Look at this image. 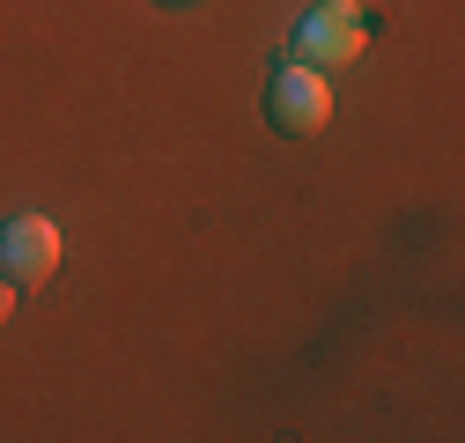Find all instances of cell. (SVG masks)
<instances>
[{
	"instance_id": "5b68a950",
	"label": "cell",
	"mask_w": 465,
	"mask_h": 443,
	"mask_svg": "<svg viewBox=\"0 0 465 443\" xmlns=\"http://www.w3.org/2000/svg\"><path fill=\"white\" fill-rule=\"evenodd\" d=\"M163 8H185V0H163Z\"/></svg>"
},
{
	"instance_id": "3957f363",
	"label": "cell",
	"mask_w": 465,
	"mask_h": 443,
	"mask_svg": "<svg viewBox=\"0 0 465 443\" xmlns=\"http://www.w3.org/2000/svg\"><path fill=\"white\" fill-rule=\"evenodd\" d=\"M60 273V222L52 214H8L0 222V281L37 289Z\"/></svg>"
},
{
	"instance_id": "7a4b0ae2",
	"label": "cell",
	"mask_w": 465,
	"mask_h": 443,
	"mask_svg": "<svg viewBox=\"0 0 465 443\" xmlns=\"http://www.w3.org/2000/svg\"><path fill=\"white\" fill-rule=\"evenodd\" d=\"M362 44H370V15L355 0H318L296 23V60L303 67H347V60H362Z\"/></svg>"
},
{
	"instance_id": "277c9868",
	"label": "cell",
	"mask_w": 465,
	"mask_h": 443,
	"mask_svg": "<svg viewBox=\"0 0 465 443\" xmlns=\"http://www.w3.org/2000/svg\"><path fill=\"white\" fill-rule=\"evenodd\" d=\"M8 310H15V281H0V325H8Z\"/></svg>"
},
{
	"instance_id": "6da1fadb",
	"label": "cell",
	"mask_w": 465,
	"mask_h": 443,
	"mask_svg": "<svg viewBox=\"0 0 465 443\" xmlns=\"http://www.w3.org/2000/svg\"><path fill=\"white\" fill-rule=\"evenodd\" d=\"M332 119V89H325V67H303L288 60L273 82H266V126L281 141H303V133H325Z\"/></svg>"
}]
</instances>
